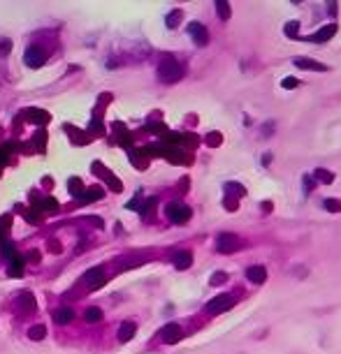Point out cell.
<instances>
[{
  "instance_id": "18",
  "label": "cell",
  "mask_w": 341,
  "mask_h": 354,
  "mask_svg": "<svg viewBox=\"0 0 341 354\" xmlns=\"http://www.w3.org/2000/svg\"><path fill=\"white\" fill-rule=\"evenodd\" d=\"M7 276H12V278H21L23 276V260L19 257V255L10 262V266H7Z\"/></svg>"
},
{
  "instance_id": "4",
  "label": "cell",
  "mask_w": 341,
  "mask_h": 354,
  "mask_svg": "<svg viewBox=\"0 0 341 354\" xmlns=\"http://www.w3.org/2000/svg\"><path fill=\"white\" fill-rule=\"evenodd\" d=\"M105 271H102V266H93V269H88L84 273V278H81V282L86 285V290H97V287H102L105 285Z\"/></svg>"
},
{
  "instance_id": "12",
  "label": "cell",
  "mask_w": 341,
  "mask_h": 354,
  "mask_svg": "<svg viewBox=\"0 0 341 354\" xmlns=\"http://www.w3.org/2000/svg\"><path fill=\"white\" fill-rule=\"evenodd\" d=\"M172 262H174V266L179 271H186L193 264V255L188 250H177V252L172 255Z\"/></svg>"
},
{
  "instance_id": "5",
  "label": "cell",
  "mask_w": 341,
  "mask_h": 354,
  "mask_svg": "<svg viewBox=\"0 0 341 354\" xmlns=\"http://www.w3.org/2000/svg\"><path fill=\"white\" fill-rule=\"evenodd\" d=\"M232 306H235V299L230 294H218V296H213L211 301L207 303V312L209 315H218L223 310H230Z\"/></svg>"
},
{
  "instance_id": "30",
  "label": "cell",
  "mask_w": 341,
  "mask_h": 354,
  "mask_svg": "<svg viewBox=\"0 0 341 354\" xmlns=\"http://www.w3.org/2000/svg\"><path fill=\"white\" fill-rule=\"evenodd\" d=\"M10 153H12L10 146H2V148H0V167H5L10 162Z\"/></svg>"
},
{
  "instance_id": "1",
  "label": "cell",
  "mask_w": 341,
  "mask_h": 354,
  "mask_svg": "<svg viewBox=\"0 0 341 354\" xmlns=\"http://www.w3.org/2000/svg\"><path fill=\"white\" fill-rule=\"evenodd\" d=\"M183 77V67L174 58H165L158 65V79L162 83H177Z\"/></svg>"
},
{
  "instance_id": "22",
  "label": "cell",
  "mask_w": 341,
  "mask_h": 354,
  "mask_svg": "<svg viewBox=\"0 0 341 354\" xmlns=\"http://www.w3.org/2000/svg\"><path fill=\"white\" fill-rule=\"evenodd\" d=\"M67 187H70L72 197H77V199L84 197V190H81V181H79V178H70V181H67Z\"/></svg>"
},
{
  "instance_id": "25",
  "label": "cell",
  "mask_w": 341,
  "mask_h": 354,
  "mask_svg": "<svg viewBox=\"0 0 341 354\" xmlns=\"http://www.w3.org/2000/svg\"><path fill=\"white\" fill-rule=\"evenodd\" d=\"M181 10H174V12H170L167 14V28H177L179 26V21H181Z\"/></svg>"
},
{
  "instance_id": "28",
  "label": "cell",
  "mask_w": 341,
  "mask_h": 354,
  "mask_svg": "<svg viewBox=\"0 0 341 354\" xmlns=\"http://www.w3.org/2000/svg\"><path fill=\"white\" fill-rule=\"evenodd\" d=\"M12 227V218L10 215H5V218H0V241L5 239V231Z\"/></svg>"
},
{
  "instance_id": "32",
  "label": "cell",
  "mask_w": 341,
  "mask_h": 354,
  "mask_svg": "<svg viewBox=\"0 0 341 354\" xmlns=\"http://www.w3.org/2000/svg\"><path fill=\"white\" fill-rule=\"evenodd\" d=\"M10 51H12V42L10 40H0V58L7 56Z\"/></svg>"
},
{
  "instance_id": "23",
  "label": "cell",
  "mask_w": 341,
  "mask_h": 354,
  "mask_svg": "<svg viewBox=\"0 0 341 354\" xmlns=\"http://www.w3.org/2000/svg\"><path fill=\"white\" fill-rule=\"evenodd\" d=\"M216 12H218V19H223V21H227L230 19V2H223V0H218L216 2Z\"/></svg>"
},
{
  "instance_id": "21",
  "label": "cell",
  "mask_w": 341,
  "mask_h": 354,
  "mask_svg": "<svg viewBox=\"0 0 341 354\" xmlns=\"http://www.w3.org/2000/svg\"><path fill=\"white\" fill-rule=\"evenodd\" d=\"M84 320H86L88 324L102 322V310H100V308H88V310L84 312Z\"/></svg>"
},
{
  "instance_id": "24",
  "label": "cell",
  "mask_w": 341,
  "mask_h": 354,
  "mask_svg": "<svg viewBox=\"0 0 341 354\" xmlns=\"http://www.w3.org/2000/svg\"><path fill=\"white\" fill-rule=\"evenodd\" d=\"M102 197H105V190L102 187H91V190H86L81 201H93V199H102Z\"/></svg>"
},
{
  "instance_id": "16",
  "label": "cell",
  "mask_w": 341,
  "mask_h": 354,
  "mask_svg": "<svg viewBox=\"0 0 341 354\" xmlns=\"http://www.w3.org/2000/svg\"><path fill=\"white\" fill-rule=\"evenodd\" d=\"M53 320L58 324H70L72 320H75V312H72V308H58V310L53 312Z\"/></svg>"
},
{
  "instance_id": "35",
  "label": "cell",
  "mask_w": 341,
  "mask_h": 354,
  "mask_svg": "<svg viewBox=\"0 0 341 354\" xmlns=\"http://www.w3.org/2000/svg\"><path fill=\"white\" fill-rule=\"evenodd\" d=\"M35 208H31V211H26V220H31V222H40V215L37 213H32Z\"/></svg>"
},
{
  "instance_id": "6",
  "label": "cell",
  "mask_w": 341,
  "mask_h": 354,
  "mask_svg": "<svg viewBox=\"0 0 341 354\" xmlns=\"http://www.w3.org/2000/svg\"><path fill=\"white\" fill-rule=\"evenodd\" d=\"M181 338H183V331H181V326H179L177 322L165 324V326L160 329V340H162V343L174 345V343H179Z\"/></svg>"
},
{
  "instance_id": "10",
  "label": "cell",
  "mask_w": 341,
  "mask_h": 354,
  "mask_svg": "<svg viewBox=\"0 0 341 354\" xmlns=\"http://www.w3.org/2000/svg\"><path fill=\"white\" fill-rule=\"evenodd\" d=\"M334 32H337V23H327V26H323V28H320V31H316L313 35H307L304 40L323 44V42H330L332 37H334Z\"/></svg>"
},
{
  "instance_id": "2",
  "label": "cell",
  "mask_w": 341,
  "mask_h": 354,
  "mask_svg": "<svg viewBox=\"0 0 341 354\" xmlns=\"http://www.w3.org/2000/svg\"><path fill=\"white\" fill-rule=\"evenodd\" d=\"M165 215H167V220L174 222V225H183V222L191 220L193 213H191V208L186 206V204L172 201V204H167V208H165Z\"/></svg>"
},
{
  "instance_id": "17",
  "label": "cell",
  "mask_w": 341,
  "mask_h": 354,
  "mask_svg": "<svg viewBox=\"0 0 341 354\" xmlns=\"http://www.w3.org/2000/svg\"><path fill=\"white\" fill-rule=\"evenodd\" d=\"M93 169H96V171H102L100 176H105V178H107V183H109V187H112V190H116V192H121V190H123V185H121V181H118V178H114V176H112V174L107 171L105 167L93 165Z\"/></svg>"
},
{
  "instance_id": "20",
  "label": "cell",
  "mask_w": 341,
  "mask_h": 354,
  "mask_svg": "<svg viewBox=\"0 0 341 354\" xmlns=\"http://www.w3.org/2000/svg\"><path fill=\"white\" fill-rule=\"evenodd\" d=\"M313 178L320 181V183H332V181H334V174H332L330 169H323V167H318V169L313 171Z\"/></svg>"
},
{
  "instance_id": "7",
  "label": "cell",
  "mask_w": 341,
  "mask_h": 354,
  "mask_svg": "<svg viewBox=\"0 0 341 354\" xmlns=\"http://www.w3.org/2000/svg\"><path fill=\"white\" fill-rule=\"evenodd\" d=\"M44 51L37 46V44H32V46H28L26 49V53H23V62L28 65V67H32V70H37V67H42V62H44Z\"/></svg>"
},
{
  "instance_id": "26",
  "label": "cell",
  "mask_w": 341,
  "mask_h": 354,
  "mask_svg": "<svg viewBox=\"0 0 341 354\" xmlns=\"http://www.w3.org/2000/svg\"><path fill=\"white\" fill-rule=\"evenodd\" d=\"M323 206L327 208L330 213H341V199H325Z\"/></svg>"
},
{
  "instance_id": "15",
  "label": "cell",
  "mask_w": 341,
  "mask_h": 354,
  "mask_svg": "<svg viewBox=\"0 0 341 354\" xmlns=\"http://www.w3.org/2000/svg\"><path fill=\"white\" fill-rule=\"evenodd\" d=\"M26 116H28V121H32V123H37V125H47V123H49V114L42 111V109H28Z\"/></svg>"
},
{
  "instance_id": "9",
  "label": "cell",
  "mask_w": 341,
  "mask_h": 354,
  "mask_svg": "<svg viewBox=\"0 0 341 354\" xmlns=\"http://www.w3.org/2000/svg\"><path fill=\"white\" fill-rule=\"evenodd\" d=\"M188 35L193 37V42H195L197 46H207V42H209L207 28H204L202 23H197V21H191V23H188Z\"/></svg>"
},
{
  "instance_id": "14",
  "label": "cell",
  "mask_w": 341,
  "mask_h": 354,
  "mask_svg": "<svg viewBox=\"0 0 341 354\" xmlns=\"http://www.w3.org/2000/svg\"><path fill=\"white\" fill-rule=\"evenodd\" d=\"M135 331H137V324L135 322H123L121 326H118V340L121 343H128V340H132V336H135Z\"/></svg>"
},
{
  "instance_id": "34",
  "label": "cell",
  "mask_w": 341,
  "mask_h": 354,
  "mask_svg": "<svg viewBox=\"0 0 341 354\" xmlns=\"http://www.w3.org/2000/svg\"><path fill=\"white\" fill-rule=\"evenodd\" d=\"M281 86H283V88H295V86H297V79H295V77H286V79H283V81H281Z\"/></svg>"
},
{
  "instance_id": "8",
  "label": "cell",
  "mask_w": 341,
  "mask_h": 354,
  "mask_svg": "<svg viewBox=\"0 0 341 354\" xmlns=\"http://www.w3.org/2000/svg\"><path fill=\"white\" fill-rule=\"evenodd\" d=\"M14 306H16V312H19V315H32L35 308H37V306H35V296H32L31 292H21V294L16 296V303H14Z\"/></svg>"
},
{
  "instance_id": "31",
  "label": "cell",
  "mask_w": 341,
  "mask_h": 354,
  "mask_svg": "<svg viewBox=\"0 0 341 354\" xmlns=\"http://www.w3.org/2000/svg\"><path fill=\"white\" fill-rule=\"evenodd\" d=\"M297 21H290L288 26H286V35H288V37H297Z\"/></svg>"
},
{
  "instance_id": "11",
  "label": "cell",
  "mask_w": 341,
  "mask_h": 354,
  "mask_svg": "<svg viewBox=\"0 0 341 354\" xmlns=\"http://www.w3.org/2000/svg\"><path fill=\"white\" fill-rule=\"evenodd\" d=\"M292 62L297 65L299 70H311V72H325V70H327L323 62L313 61V58H307V56H297V58H295Z\"/></svg>"
},
{
  "instance_id": "29",
  "label": "cell",
  "mask_w": 341,
  "mask_h": 354,
  "mask_svg": "<svg viewBox=\"0 0 341 354\" xmlns=\"http://www.w3.org/2000/svg\"><path fill=\"white\" fill-rule=\"evenodd\" d=\"M225 208H227V211H237V206H239V201H237V197L235 195H225Z\"/></svg>"
},
{
  "instance_id": "3",
  "label": "cell",
  "mask_w": 341,
  "mask_h": 354,
  "mask_svg": "<svg viewBox=\"0 0 341 354\" xmlns=\"http://www.w3.org/2000/svg\"><path fill=\"white\" fill-rule=\"evenodd\" d=\"M242 248V239L235 236V234H218V239H216V250L218 252H237V250Z\"/></svg>"
},
{
  "instance_id": "36",
  "label": "cell",
  "mask_w": 341,
  "mask_h": 354,
  "mask_svg": "<svg viewBox=\"0 0 341 354\" xmlns=\"http://www.w3.org/2000/svg\"><path fill=\"white\" fill-rule=\"evenodd\" d=\"M51 250H53V252H61V246H58L56 241H51Z\"/></svg>"
},
{
  "instance_id": "33",
  "label": "cell",
  "mask_w": 341,
  "mask_h": 354,
  "mask_svg": "<svg viewBox=\"0 0 341 354\" xmlns=\"http://www.w3.org/2000/svg\"><path fill=\"white\" fill-rule=\"evenodd\" d=\"M207 144H209V146H218V144H221V135H218V132L207 135Z\"/></svg>"
},
{
  "instance_id": "27",
  "label": "cell",
  "mask_w": 341,
  "mask_h": 354,
  "mask_svg": "<svg viewBox=\"0 0 341 354\" xmlns=\"http://www.w3.org/2000/svg\"><path fill=\"white\" fill-rule=\"evenodd\" d=\"M209 282H211V285H223V282H227V273H225V271H216Z\"/></svg>"
},
{
  "instance_id": "19",
  "label": "cell",
  "mask_w": 341,
  "mask_h": 354,
  "mask_svg": "<svg viewBox=\"0 0 341 354\" xmlns=\"http://www.w3.org/2000/svg\"><path fill=\"white\" fill-rule=\"evenodd\" d=\"M28 338H31V340H44V338H47V326H44V324L31 326V329H28Z\"/></svg>"
},
{
  "instance_id": "13",
  "label": "cell",
  "mask_w": 341,
  "mask_h": 354,
  "mask_svg": "<svg viewBox=\"0 0 341 354\" xmlns=\"http://www.w3.org/2000/svg\"><path fill=\"white\" fill-rule=\"evenodd\" d=\"M246 278L251 282H256V285H262L267 280V271L265 266H260V264H253V266H248L246 269Z\"/></svg>"
}]
</instances>
